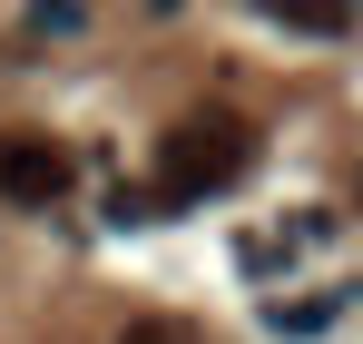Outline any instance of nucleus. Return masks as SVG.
Instances as JSON below:
<instances>
[{"instance_id":"obj_4","label":"nucleus","mask_w":363,"mask_h":344,"mask_svg":"<svg viewBox=\"0 0 363 344\" xmlns=\"http://www.w3.org/2000/svg\"><path fill=\"white\" fill-rule=\"evenodd\" d=\"M324 325H344V286H324V295H295V305H275V335H324Z\"/></svg>"},{"instance_id":"obj_2","label":"nucleus","mask_w":363,"mask_h":344,"mask_svg":"<svg viewBox=\"0 0 363 344\" xmlns=\"http://www.w3.org/2000/svg\"><path fill=\"white\" fill-rule=\"evenodd\" d=\"M0 197L10 207H60L69 197V148L40 138V128H10L0 138Z\"/></svg>"},{"instance_id":"obj_6","label":"nucleus","mask_w":363,"mask_h":344,"mask_svg":"<svg viewBox=\"0 0 363 344\" xmlns=\"http://www.w3.org/2000/svg\"><path fill=\"white\" fill-rule=\"evenodd\" d=\"M118 344H186V325H167V315H138Z\"/></svg>"},{"instance_id":"obj_5","label":"nucleus","mask_w":363,"mask_h":344,"mask_svg":"<svg viewBox=\"0 0 363 344\" xmlns=\"http://www.w3.org/2000/svg\"><path fill=\"white\" fill-rule=\"evenodd\" d=\"M20 30H30V40H79V30H89V0H30Z\"/></svg>"},{"instance_id":"obj_3","label":"nucleus","mask_w":363,"mask_h":344,"mask_svg":"<svg viewBox=\"0 0 363 344\" xmlns=\"http://www.w3.org/2000/svg\"><path fill=\"white\" fill-rule=\"evenodd\" d=\"M265 20H285L295 40H344L354 30V0H255Z\"/></svg>"},{"instance_id":"obj_1","label":"nucleus","mask_w":363,"mask_h":344,"mask_svg":"<svg viewBox=\"0 0 363 344\" xmlns=\"http://www.w3.org/2000/svg\"><path fill=\"white\" fill-rule=\"evenodd\" d=\"M245 158H255V128L236 109H206L186 118L177 138L157 148V207H196V197H216V187H236Z\"/></svg>"}]
</instances>
